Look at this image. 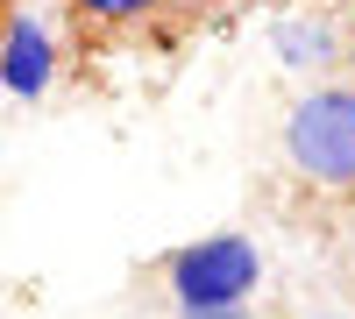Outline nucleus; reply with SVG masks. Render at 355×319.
Here are the masks:
<instances>
[{
    "label": "nucleus",
    "mask_w": 355,
    "mask_h": 319,
    "mask_svg": "<svg viewBox=\"0 0 355 319\" xmlns=\"http://www.w3.org/2000/svg\"><path fill=\"white\" fill-rule=\"evenodd\" d=\"M284 163L299 185L355 199V85H313L284 113Z\"/></svg>",
    "instance_id": "1"
},
{
    "label": "nucleus",
    "mask_w": 355,
    "mask_h": 319,
    "mask_svg": "<svg viewBox=\"0 0 355 319\" xmlns=\"http://www.w3.org/2000/svg\"><path fill=\"white\" fill-rule=\"evenodd\" d=\"M171 298L185 305V312H220V305H242L256 291V277H263V255L249 235H206L192 248H178L171 263Z\"/></svg>",
    "instance_id": "2"
},
{
    "label": "nucleus",
    "mask_w": 355,
    "mask_h": 319,
    "mask_svg": "<svg viewBox=\"0 0 355 319\" xmlns=\"http://www.w3.org/2000/svg\"><path fill=\"white\" fill-rule=\"evenodd\" d=\"M57 71V57H50V28L43 21H28V15H8V28H0V85L21 100H36L43 85Z\"/></svg>",
    "instance_id": "3"
},
{
    "label": "nucleus",
    "mask_w": 355,
    "mask_h": 319,
    "mask_svg": "<svg viewBox=\"0 0 355 319\" xmlns=\"http://www.w3.org/2000/svg\"><path fill=\"white\" fill-rule=\"evenodd\" d=\"M71 8H78V21H93V28H128L142 15H157L164 0H71Z\"/></svg>",
    "instance_id": "4"
},
{
    "label": "nucleus",
    "mask_w": 355,
    "mask_h": 319,
    "mask_svg": "<svg viewBox=\"0 0 355 319\" xmlns=\"http://www.w3.org/2000/svg\"><path fill=\"white\" fill-rule=\"evenodd\" d=\"M348 291H355V270H348Z\"/></svg>",
    "instance_id": "5"
}]
</instances>
